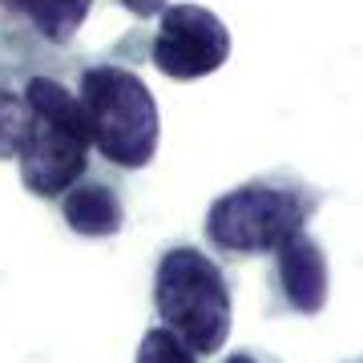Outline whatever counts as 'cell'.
I'll use <instances>...</instances> for the list:
<instances>
[{
  "label": "cell",
  "mask_w": 363,
  "mask_h": 363,
  "mask_svg": "<svg viewBox=\"0 0 363 363\" xmlns=\"http://www.w3.org/2000/svg\"><path fill=\"white\" fill-rule=\"evenodd\" d=\"M319 206H323L319 186L291 169H271L214 198L202 218V230L210 250L226 259H259L274 255L286 238L307 230Z\"/></svg>",
  "instance_id": "cell-1"
},
{
  "label": "cell",
  "mask_w": 363,
  "mask_h": 363,
  "mask_svg": "<svg viewBox=\"0 0 363 363\" xmlns=\"http://www.w3.org/2000/svg\"><path fill=\"white\" fill-rule=\"evenodd\" d=\"M25 101L28 125L21 138V150H16L21 182L28 194L52 202L89 169V121H85L77 93L49 73H33L25 81Z\"/></svg>",
  "instance_id": "cell-2"
},
{
  "label": "cell",
  "mask_w": 363,
  "mask_h": 363,
  "mask_svg": "<svg viewBox=\"0 0 363 363\" xmlns=\"http://www.w3.org/2000/svg\"><path fill=\"white\" fill-rule=\"evenodd\" d=\"M154 311L157 323L202 359L218 355L234 319V291L222 262L190 242L162 250L154 267Z\"/></svg>",
  "instance_id": "cell-3"
},
{
  "label": "cell",
  "mask_w": 363,
  "mask_h": 363,
  "mask_svg": "<svg viewBox=\"0 0 363 363\" xmlns=\"http://www.w3.org/2000/svg\"><path fill=\"white\" fill-rule=\"evenodd\" d=\"M77 97L89 121L93 150L113 169H145L157 154L162 117L150 85L133 69L101 61L81 69Z\"/></svg>",
  "instance_id": "cell-4"
},
{
  "label": "cell",
  "mask_w": 363,
  "mask_h": 363,
  "mask_svg": "<svg viewBox=\"0 0 363 363\" xmlns=\"http://www.w3.org/2000/svg\"><path fill=\"white\" fill-rule=\"evenodd\" d=\"M230 57V28L202 4H166L150 37V61L169 81L218 73Z\"/></svg>",
  "instance_id": "cell-5"
},
{
  "label": "cell",
  "mask_w": 363,
  "mask_h": 363,
  "mask_svg": "<svg viewBox=\"0 0 363 363\" xmlns=\"http://www.w3.org/2000/svg\"><path fill=\"white\" fill-rule=\"evenodd\" d=\"M271 315H319L327 303V255L303 230L271 255Z\"/></svg>",
  "instance_id": "cell-6"
},
{
  "label": "cell",
  "mask_w": 363,
  "mask_h": 363,
  "mask_svg": "<svg viewBox=\"0 0 363 363\" xmlns=\"http://www.w3.org/2000/svg\"><path fill=\"white\" fill-rule=\"evenodd\" d=\"M61 202V218L69 222V230L81 238H113L125 226V202L121 190L105 178H81L73 182Z\"/></svg>",
  "instance_id": "cell-7"
},
{
  "label": "cell",
  "mask_w": 363,
  "mask_h": 363,
  "mask_svg": "<svg viewBox=\"0 0 363 363\" xmlns=\"http://www.w3.org/2000/svg\"><path fill=\"white\" fill-rule=\"evenodd\" d=\"M0 4L21 25H28V33H37L40 45H52V49L77 37L93 9V0H0Z\"/></svg>",
  "instance_id": "cell-8"
},
{
  "label": "cell",
  "mask_w": 363,
  "mask_h": 363,
  "mask_svg": "<svg viewBox=\"0 0 363 363\" xmlns=\"http://www.w3.org/2000/svg\"><path fill=\"white\" fill-rule=\"evenodd\" d=\"M25 125H28L25 89H13L9 81L0 77V162L4 157H16L21 138H25Z\"/></svg>",
  "instance_id": "cell-9"
},
{
  "label": "cell",
  "mask_w": 363,
  "mask_h": 363,
  "mask_svg": "<svg viewBox=\"0 0 363 363\" xmlns=\"http://www.w3.org/2000/svg\"><path fill=\"white\" fill-rule=\"evenodd\" d=\"M198 359H202V355L190 351L174 331H166L162 323L145 331L142 343H138V355H133V363H198Z\"/></svg>",
  "instance_id": "cell-10"
},
{
  "label": "cell",
  "mask_w": 363,
  "mask_h": 363,
  "mask_svg": "<svg viewBox=\"0 0 363 363\" xmlns=\"http://www.w3.org/2000/svg\"><path fill=\"white\" fill-rule=\"evenodd\" d=\"M125 13H133L138 21H150V16H157L162 9H166V0H117Z\"/></svg>",
  "instance_id": "cell-11"
},
{
  "label": "cell",
  "mask_w": 363,
  "mask_h": 363,
  "mask_svg": "<svg viewBox=\"0 0 363 363\" xmlns=\"http://www.w3.org/2000/svg\"><path fill=\"white\" fill-rule=\"evenodd\" d=\"M222 363H274V359H271V355H262V351L242 347V351H234V355H226Z\"/></svg>",
  "instance_id": "cell-12"
}]
</instances>
